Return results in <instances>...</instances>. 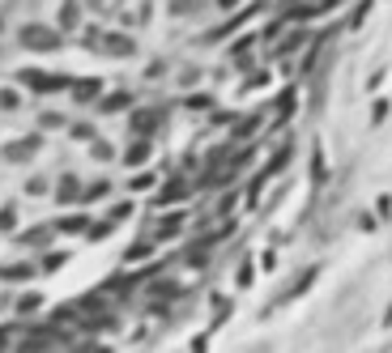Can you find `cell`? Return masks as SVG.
I'll return each instance as SVG.
<instances>
[]
</instances>
